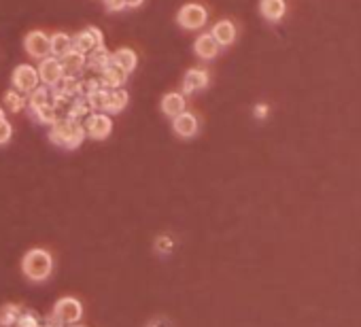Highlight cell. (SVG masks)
<instances>
[{
    "label": "cell",
    "instance_id": "6da1fadb",
    "mask_svg": "<svg viewBox=\"0 0 361 327\" xmlns=\"http://www.w3.org/2000/svg\"><path fill=\"white\" fill-rule=\"evenodd\" d=\"M49 140L64 149H77L86 140V128H83L79 119L60 117L58 122H53L49 126Z\"/></svg>",
    "mask_w": 361,
    "mask_h": 327
},
{
    "label": "cell",
    "instance_id": "7a4b0ae2",
    "mask_svg": "<svg viewBox=\"0 0 361 327\" xmlns=\"http://www.w3.org/2000/svg\"><path fill=\"white\" fill-rule=\"evenodd\" d=\"M23 274L28 279H32V281H45L49 274H51V268H53V259L47 251L43 249H32V251H28L26 257H23Z\"/></svg>",
    "mask_w": 361,
    "mask_h": 327
},
{
    "label": "cell",
    "instance_id": "3957f363",
    "mask_svg": "<svg viewBox=\"0 0 361 327\" xmlns=\"http://www.w3.org/2000/svg\"><path fill=\"white\" fill-rule=\"evenodd\" d=\"M208 11L200 3H187L177 13V24L185 30H200L206 26Z\"/></svg>",
    "mask_w": 361,
    "mask_h": 327
},
{
    "label": "cell",
    "instance_id": "277c9868",
    "mask_svg": "<svg viewBox=\"0 0 361 327\" xmlns=\"http://www.w3.org/2000/svg\"><path fill=\"white\" fill-rule=\"evenodd\" d=\"M83 128H86V136L94 140H104L113 132V119L102 111H94L88 115V122L83 124Z\"/></svg>",
    "mask_w": 361,
    "mask_h": 327
},
{
    "label": "cell",
    "instance_id": "5b68a950",
    "mask_svg": "<svg viewBox=\"0 0 361 327\" xmlns=\"http://www.w3.org/2000/svg\"><path fill=\"white\" fill-rule=\"evenodd\" d=\"M11 83H13V89H17V92L30 94L32 89H37L41 85L39 71L30 64H19V66H15V71L11 75Z\"/></svg>",
    "mask_w": 361,
    "mask_h": 327
},
{
    "label": "cell",
    "instance_id": "8992f818",
    "mask_svg": "<svg viewBox=\"0 0 361 327\" xmlns=\"http://www.w3.org/2000/svg\"><path fill=\"white\" fill-rule=\"evenodd\" d=\"M64 66H62V59L60 57H55V55H47L41 59V64H39V79L43 85L47 87H53V85H58L62 79H64Z\"/></svg>",
    "mask_w": 361,
    "mask_h": 327
},
{
    "label": "cell",
    "instance_id": "52a82bcc",
    "mask_svg": "<svg viewBox=\"0 0 361 327\" xmlns=\"http://www.w3.org/2000/svg\"><path fill=\"white\" fill-rule=\"evenodd\" d=\"M102 45H104V35L96 26H88L86 30H81V32H77L72 37V49L86 53V55L90 51H94L96 47H102Z\"/></svg>",
    "mask_w": 361,
    "mask_h": 327
},
{
    "label": "cell",
    "instance_id": "ba28073f",
    "mask_svg": "<svg viewBox=\"0 0 361 327\" xmlns=\"http://www.w3.org/2000/svg\"><path fill=\"white\" fill-rule=\"evenodd\" d=\"M23 47H26V53L35 57V59H43L47 55H51V37H47L41 30H32V32H28L26 39H23Z\"/></svg>",
    "mask_w": 361,
    "mask_h": 327
},
{
    "label": "cell",
    "instance_id": "9c48e42d",
    "mask_svg": "<svg viewBox=\"0 0 361 327\" xmlns=\"http://www.w3.org/2000/svg\"><path fill=\"white\" fill-rule=\"evenodd\" d=\"M173 130L181 138H193L198 134V130H200V122H198V117L193 113L183 111V113L173 117Z\"/></svg>",
    "mask_w": 361,
    "mask_h": 327
},
{
    "label": "cell",
    "instance_id": "30bf717a",
    "mask_svg": "<svg viewBox=\"0 0 361 327\" xmlns=\"http://www.w3.org/2000/svg\"><path fill=\"white\" fill-rule=\"evenodd\" d=\"M208 85V73L202 71V68H189L185 73V79H183V96H189V94H196V92H202V89Z\"/></svg>",
    "mask_w": 361,
    "mask_h": 327
},
{
    "label": "cell",
    "instance_id": "8fae6325",
    "mask_svg": "<svg viewBox=\"0 0 361 327\" xmlns=\"http://www.w3.org/2000/svg\"><path fill=\"white\" fill-rule=\"evenodd\" d=\"M211 35H213V39L219 43V47H228V45H232V43L236 41V26H234V21H230V19H219V21L213 26Z\"/></svg>",
    "mask_w": 361,
    "mask_h": 327
},
{
    "label": "cell",
    "instance_id": "7c38bea8",
    "mask_svg": "<svg viewBox=\"0 0 361 327\" xmlns=\"http://www.w3.org/2000/svg\"><path fill=\"white\" fill-rule=\"evenodd\" d=\"M126 81H128V73H126L121 66L113 64V62H110V64L100 73V83H102L104 87H108V89L124 87Z\"/></svg>",
    "mask_w": 361,
    "mask_h": 327
},
{
    "label": "cell",
    "instance_id": "4fadbf2b",
    "mask_svg": "<svg viewBox=\"0 0 361 327\" xmlns=\"http://www.w3.org/2000/svg\"><path fill=\"white\" fill-rule=\"evenodd\" d=\"M110 62H113V55H110V51L102 45V47H96L94 51L88 53L86 66L94 73H102Z\"/></svg>",
    "mask_w": 361,
    "mask_h": 327
},
{
    "label": "cell",
    "instance_id": "5bb4252c",
    "mask_svg": "<svg viewBox=\"0 0 361 327\" xmlns=\"http://www.w3.org/2000/svg\"><path fill=\"white\" fill-rule=\"evenodd\" d=\"M219 43L213 39V35L208 32V35H200L198 39H196V43H193V51H196V55L200 57V59H213V57H217V53H219Z\"/></svg>",
    "mask_w": 361,
    "mask_h": 327
},
{
    "label": "cell",
    "instance_id": "9a60e30c",
    "mask_svg": "<svg viewBox=\"0 0 361 327\" xmlns=\"http://www.w3.org/2000/svg\"><path fill=\"white\" fill-rule=\"evenodd\" d=\"M159 106H162V113L166 117L173 119L175 115H179V113L185 111V96L181 92H168V94H164Z\"/></svg>",
    "mask_w": 361,
    "mask_h": 327
},
{
    "label": "cell",
    "instance_id": "2e32d148",
    "mask_svg": "<svg viewBox=\"0 0 361 327\" xmlns=\"http://www.w3.org/2000/svg\"><path fill=\"white\" fill-rule=\"evenodd\" d=\"M55 315L64 323H72L81 317V304L72 300V297H64V300H60L58 306H55Z\"/></svg>",
    "mask_w": 361,
    "mask_h": 327
},
{
    "label": "cell",
    "instance_id": "e0dca14e",
    "mask_svg": "<svg viewBox=\"0 0 361 327\" xmlns=\"http://www.w3.org/2000/svg\"><path fill=\"white\" fill-rule=\"evenodd\" d=\"M60 59H62V66H64V73H66V75H77V73H81L83 68H86L88 55L81 53V51H77V49H70V51H68L66 55H62Z\"/></svg>",
    "mask_w": 361,
    "mask_h": 327
},
{
    "label": "cell",
    "instance_id": "ac0fdd59",
    "mask_svg": "<svg viewBox=\"0 0 361 327\" xmlns=\"http://www.w3.org/2000/svg\"><path fill=\"white\" fill-rule=\"evenodd\" d=\"M287 11L285 0H262L260 3V13L268 19V21H279L283 19Z\"/></svg>",
    "mask_w": 361,
    "mask_h": 327
},
{
    "label": "cell",
    "instance_id": "d6986e66",
    "mask_svg": "<svg viewBox=\"0 0 361 327\" xmlns=\"http://www.w3.org/2000/svg\"><path fill=\"white\" fill-rule=\"evenodd\" d=\"M128 92L121 87L117 89H108V98H106V104H104V111L102 113H121L126 106H128Z\"/></svg>",
    "mask_w": 361,
    "mask_h": 327
},
{
    "label": "cell",
    "instance_id": "ffe728a7",
    "mask_svg": "<svg viewBox=\"0 0 361 327\" xmlns=\"http://www.w3.org/2000/svg\"><path fill=\"white\" fill-rule=\"evenodd\" d=\"M113 64H117V66H121L128 75L136 68V64H138V55H136V51L134 49H130V47H121V49H115L113 53Z\"/></svg>",
    "mask_w": 361,
    "mask_h": 327
},
{
    "label": "cell",
    "instance_id": "44dd1931",
    "mask_svg": "<svg viewBox=\"0 0 361 327\" xmlns=\"http://www.w3.org/2000/svg\"><path fill=\"white\" fill-rule=\"evenodd\" d=\"M90 113H94V111H92V106H90L88 96H86V94H79V96H75V98L70 100L68 111H66V117H70V119H81V117H88Z\"/></svg>",
    "mask_w": 361,
    "mask_h": 327
},
{
    "label": "cell",
    "instance_id": "7402d4cb",
    "mask_svg": "<svg viewBox=\"0 0 361 327\" xmlns=\"http://www.w3.org/2000/svg\"><path fill=\"white\" fill-rule=\"evenodd\" d=\"M70 49H72V39H70L68 35H64V32H55V35L51 37V53H53L55 57L66 55Z\"/></svg>",
    "mask_w": 361,
    "mask_h": 327
},
{
    "label": "cell",
    "instance_id": "603a6c76",
    "mask_svg": "<svg viewBox=\"0 0 361 327\" xmlns=\"http://www.w3.org/2000/svg\"><path fill=\"white\" fill-rule=\"evenodd\" d=\"M35 113V119L39 124H45V126H51L53 122H58L60 115L55 111L53 104H43V106H37V109H30Z\"/></svg>",
    "mask_w": 361,
    "mask_h": 327
},
{
    "label": "cell",
    "instance_id": "cb8c5ba5",
    "mask_svg": "<svg viewBox=\"0 0 361 327\" xmlns=\"http://www.w3.org/2000/svg\"><path fill=\"white\" fill-rule=\"evenodd\" d=\"M28 104L30 109H37V106H43V104H51V89L47 85H39L37 89H32L30 94H28Z\"/></svg>",
    "mask_w": 361,
    "mask_h": 327
},
{
    "label": "cell",
    "instance_id": "d4e9b609",
    "mask_svg": "<svg viewBox=\"0 0 361 327\" xmlns=\"http://www.w3.org/2000/svg\"><path fill=\"white\" fill-rule=\"evenodd\" d=\"M5 104L11 113H19L28 104V98L21 92H17V89H9V92L5 94Z\"/></svg>",
    "mask_w": 361,
    "mask_h": 327
},
{
    "label": "cell",
    "instance_id": "484cf974",
    "mask_svg": "<svg viewBox=\"0 0 361 327\" xmlns=\"http://www.w3.org/2000/svg\"><path fill=\"white\" fill-rule=\"evenodd\" d=\"M88 96V100H90V106H92V111H104V104H106V98H108V87H98V89H94V92H90V94H86Z\"/></svg>",
    "mask_w": 361,
    "mask_h": 327
},
{
    "label": "cell",
    "instance_id": "4316f807",
    "mask_svg": "<svg viewBox=\"0 0 361 327\" xmlns=\"http://www.w3.org/2000/svg\"><path fill=\"white\" fill-rule=\"evenodd\" d=\"M11 136H13V126L7 122V117L0 119V144H7Z\"/></svg>",
    "mask_w": 361,
    "mask_h": 327
},
{
    "label": "cell",
    "instance_id": "83f0119b",
    "mask_svg": "<svg viewBox=\"0 0 361 327\" xmlns=\"http://www.w3.org/2000/svg\"><path fill=\"white\" fill-rule=\"evenodd\" d=\"M104 7L108 11H121L126 9V0H104Z\"/></svg>",
    "mask_w": 361,
    "mask_h": 327
},
{
    "label": "cell",
    "instance_id": "f1b7e54d",
    "mask_svg": "<svg viewBox=\"0 0 361 327\" xmlns=\"http://www.w3.org/2000/svg\"><path fill=\"white\" fill-rule=\"evenodd\" d=\"M266 115H268V104H257L255 106V117L257 119H264Z\"/></svg>",
    "mask_w": 361,
    "mask_h": 327
},
{
    "label": "cell",
    "instance_id": "f546056e",
    "mask_svg": "<svg viewBox=\"0 0 361 327\" xmlns=\"http://www.w3.org/2000/svg\"><path fill=\"white\" fill-rule=\"evenodd\" d=\"M143 5V0H126V7L128 9H136V7H141Z\"/></svg>",
    "mask_w": 361,
    "mask_h": 327
}]
</instances>
